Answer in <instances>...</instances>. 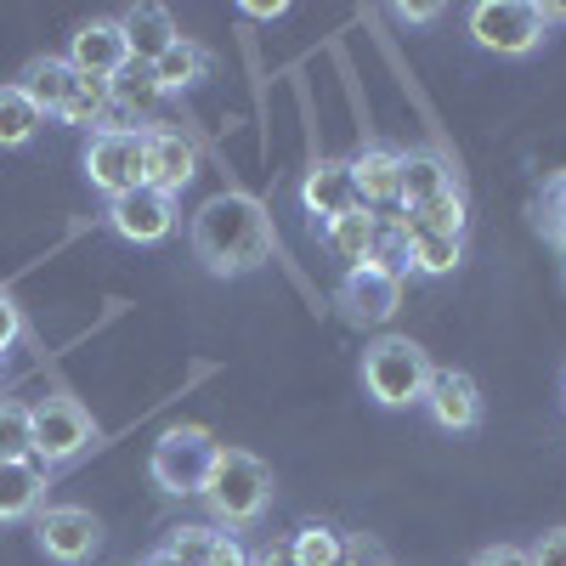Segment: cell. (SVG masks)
<instances>
[{"label": "cell", "mask_w": 566, "mask_h": 566, "mask_svg": "<svg viewBox=\"0 0 566 566\" xmlns=\"http://www.w3.org/2000/svg\"><path fill=\"white\" fill-rule=\"evenodd\" d=\"M193 255H199L216 277L255 272V266L272 255V216H266L261 199H250V193H216V199L193 216Z\"/></svg>", "instance_id": "cell-1"}, {"label": "cell", "mask_w": 566, "mask_h": 566, "mask_svg": "<svg viewBox=\"0 0 566 566\" xmlns=\"http://www.w3.org/2000/svg\"><path fill=\"white\" fill-rule=\"evenodd\" d=\"M108 108H114V97H108V80H91V74H74V91H69V103H63V114L57 119H69V125H108Z\"/></svg>", "instance_id": "cell-24"}, {"label": "cell", "mask_w": 566, "mask_h": 566, "mask_svg": "<svg viewBox=\"0 0 566 566\" xmlns=\"http://www.w3.org/2000/svg\"><path fill=\"white\" fill-rule=\"evenodd\" d=\"M193 176H199V148H193L181 130L154 125V130H148V187H159V193L176 199Z\"/></svg>", "instance_id": "cell-14"}, {"label": "cell", "mask_w": 566, "mask_h": 566, "mask_svg": "<svg viewBox=\"0 0 566 566\" xmlns=\"http://www.w3.org/2000/svg\"><path fill=\"white\" fill-rule=\"evenodd\" d=\"M533 566H566V527H555V533H544L533 549Z\"/></svg>", "instance_id": "cell-31"}, {"label": "cell", "mask_w": 566, "mask_h": 566, "mask_svg": "<svg viewBox=\"0 0 566 566\" xmlns=\"http://www.w3.org/2000/svg\"><path fill=\"white\" fill-rule=\"evenodd\" d=\"M352 176H357L363 210L402 205V193H397V154H391V148H363V154L352 159Z\"/></svg>", "instance_id": "cell-21"}, {"label": "cell", "mask_w": 566, "mask_h": 566, "mask_svg": "<svg viewBox=\"0 0 566 566\" xmlns=\"http://www.w3.org/2000/svg\"><path fill=\"white\" fill-rule=\"evenodd\" d=\"M442 7H437V0H402V7H397V18L402 23H431Z\"/></svg>", "instance_id": "cell-34"}, {"label": "cell", "mask_w": 566, "mask_h": 566, "mask_svg": "<svg viewBox=\"0 0 566 566\" xmlns=\"http://www.w3.org/2000/svg\"><path fill=\"white\" fill-rule=\"evenodd\" d=\"M301 205H306L317 221H340V216L363 210L352 159H317V165L306 170V181H301Z\"/></svg>", "instance_id": "cell-13"}, {"label": "cell", "mask_w": 566, "mask_h": 566, "mask_svg": "<svg viewBox=\"0 0 566 566\" xmlns=\"http://www.w3.org/2000/svg\"><path fill=\"white\" fill-rule=\"evenodd\" d=\"M108 227L125 244H159L176 232V199L159 187H130V193L108 199Z\"/></svg>", "instance_id": "cell-9"}, {"label": "cell", "mask_w": 566, "mask_h": 566, "mask_svg": "<svg viewBox=\"0 0 566 566\" xmlns=\"http://www.w3.org/2000/svg\"><path fill=\"white\" fill-rule=\"evenodd\" d=\"M85 176L108 199L130 193V187H148V130H91Z\"/></svg>", "instance_id": "cell-6"}, {"label": "cell", "mask_w": 566, "mask_h": 566, "mask_svg": "<svg viewBox=\"0 0 566 566\" xmlns=\"http://www.w3.org/2000/svg\"><path fill=\"white\" fill-rule=\"evenodd\" d=\"M290 7L283 0H244V18H261V23H272V18H283Z\"/></svg>", "instance_id": "cell-35"}, {"label": "cell", "mask_w": 566, "mask_h": 566, "mask_svg": "<svg viewBox=\"0 0 566 566\" xmlns=\"http://www.w3.org/2000/svg\"><path fill=\"white\" fill-rule=\"evenodd\" d=\"M459 261H464V239H442V232H431V239L408 244V266L424 272V277H448Z\"/></svg>", "instance_id": "cell-25"}, {"label": "cell", "mask_w": 566, "mask_h": 566, "mask_svg": "<svg viewBox=\"0 0 566 566\" xmlns=\"http://www.w3.org/2000/svg\"><path fill=\"white\" fill-rule=\"evenodd\" d=\"M40 125H45V114L23 97V91L0 85V148H23V142H34Z\"/></svg>", "instance_id": "cell-23"}, {"label": "cell", "mask_w": 566, "mask_h": 566, "mask_svg": "<svg viewBox=\"0 0 566 566\" xmlns=\"http://www.w3.org/2000/svg\"><path fill=\"white\" fill-rule=\"evenodd\" d=\"M7 459H34V419L29 402H0V464Z\"/></svg>", "instance_id": "cell-26"}, {"label": "cell", "mask_w": 566, "mask_h": 566, "mask_svg": "<svg viewBox=\"0 0 566 566\" xmlns=\"http://www.w3.org/2000/svg\"><path fill=\"white\" fill-rule=\"evenodd\" d=\"M374 239H380V216H368V210H352L340 221H323V250L346 261V266H363L374 255Z\"/></svg>", "instance_id": "cell-20"}, {"label": "cell", "mask_w": 566, "mask_h": 566, "mask_svg": "<svg viewBox=\"0 0 566 566\" xmlns=\"http://www.w3.org/2000/svg\"><path fill=\"white\" fill-rule=\"evenodd\" d=\"M424 408L442 431H476L482 419V391L464 368H431V386H424Z\"/></svg>", "instance_id": "cell-12"}, {"label": "cell", "mask_w": 566, "mask_h": 566, "mask_svg": "<svg viewBox=\"0 0 566 566\" xmlns=\"http://www.w3.org/2000/svg\"><path fill=\"white\" fill-rule=\"evenodd\" d=\"M397 232L413 244V239H431V232H442V239H464V199H459V187L431 205H413L397 216Z\"/></svg>", "instance_id": "cell-19"}, {"label": "cell", "mask_w": 566, "mask_h": 566, "mask_svg": "<svg viewBox=\"0 0 566 566\" xmlns=\"http://www.w3.org/2000/svg\"><path fill=\"white\" fill-rule=\"evenodd\" d=\"M397 193H402V210H413V205H431V199H442V193H453V170H448V159L442 154H397Z\"/></svg>", "instance_id": "cell-17"}, {"label": "cell", "mask_w": 566, "mask_h": 566, "mask_svg": "<svg viewBox=\"0 0 566 566\" xmlns=\"http://www.w3.org/2000/svg\"><path fill=\"white\" fill-rule=\"evenodd\" d=\"M363 386L380 408H408L424 402V386H431V357H424L413 340L386 335L363 352Z\"/></svg>", "instance_id": "cell-3"}, {"label": "cell", "mask_w": 566, "mask_h": 566, "mask_svg": "<svg viewBox=\"0 0 566 566\" xmlns=\"http://www.w3.org/2000/svg\"><path fill=\"white\" fill-rule=\"evenodd\" d=\"M154 80H159V91L170 97V91H187V85H199V80H210V52L199 40H176L170 52L154 63Z\"/></svg>", "instance_id": "cell-22"}, {"label": "cell", "mask_w": 566, "mask_h": 566, "mask_svg": "<svg viewBox=\"0 0 566 566\" xmlns=\"http://www.w3.org/2000/svg\"><path fill=\"white\" fill-rule=\"evenodd\" d=\"M119 29H125V45H130V63H148V69L181 40V29L165 7H130V12H119Z\"/></svg>", "instance_id": "cell-16"}, {"label": "cell", "mask_w": 566, "mask_h": 566, "mask_svg": "<svg viewBox=\"0 0 566 566\" xmlns=\"http://www.w3.org/2000/svg\"><path fill=\"white\" fill-rule=\"evenodd\" d=\"M340 306L352 323H391L397 306H402V277L386 272V266H346V283H340Z\"/></svg>", "instance_id": "cell-10"}, {"label": "cell", "mask_w": 566, "mask_h": 566, "mask_svg": "<svg viewBox=\"0 0 566 566\" xmlns=\"http://www.w3.org/2000/svg\"><path fill=\"white\" fill-rule=\"evenodd\" d=\"M544 227H549V239L566 250V170L544 187Z\"/></svg>", "instance_id": "cell-29"}, {"label": "cell", "mask_w": 566, "mask_h": 566, "mask_svg": "<svg viewBox=\"0 0 566 566\" xmlns=\"http://www.w3.org/2000/svg\"><path fill=\"white\" fill-rule=\"evenodd\" d=\"M130 63V45H125V29L119 18H91L74 40H69V69L74 74H91V80H114L119 69Z\"/></svg>", "instance_id": "cell-11"}, {"label": "cell", "mask_w": 566, "mask_h": 566, "mask_svg": "<svg viewBox=\"0 0 566 566\" xmlns=\"http://www.w3.org/2000/svg\"><path fill=\"white\" fill-rule=\"evenodd\" d=\"M34 538H40V549L52 555L57 566H80V560L97 555L103 522H97L85 504H45V510L34 515Z\"/></svg>", "instance_id": "cell-7"}, {"label": "cell", "mask_w": 566, "mask_h": 566, "mask_svg": "<svg viewBox=\"0 0 566 566\" xmlns=\"http://www.w3.org/2000/svg\"><path fill=\"white\" fill-rule=\"evenodd\" d=\"M255 566H301V555H295V538H272V544L255 555Z\"/></svg>", "instance_id": "cell-33"}, {"label": "cell", "mask_w": 566, "mask_h": 566, "mask_svg": "<svg viewBox=\"0 0 566 566\" xmlns=\"http://www.w3.org/2000/svg\"><path fill=\"white\" fill-rule=\"evenodd\" d=\"M470 566H533V555H527V549H515V544H493V549H482Z\"/></svg>", "instance_id": "cell-32"}, {"label": "cell", "mask_w": 566, "mask_h": 566, "mask_svg": "<svg viewBox=\"0 0 566 566\" xmlns=\"http://www.w3.org/2000/svg\"><path fill=\"white\" fill-rule=\"evenodd\" d=\"M205 504L221 527H250L272 504V470L244 448H216V464L205 476Z\"/></svg>", "instance_id": "cell-2"}, {"label": "cell", "mask_w": 566, "mask_h": 566, "mask_svg": "<svg viewBox=\"0 0 566 566\" xmlns=\"http://www.w3.org/2000/svg\"><path fill=\"white\" fill-rule=\"evenodd\" d=\"M18 340H23V312H18V301L7 290H0V352L18 346Z\"/></svg>", "instance_id": "cell-30"}, {"label": "cell", "mask_w": 566, "mask_h": 566, "mask_svg": "<svg viewBox=\"0 0 566 566\" xmlns=\"http://www.w3.org/2000/svg\"><path fill=\"white\" fill-rule=\"evenodd\" d=\"M544 34L549 23H544V7H533V0H482V7H470V40L482 52L527 57L544 45Z\"/></svg>", "instance_id": "cell-4"}, {"label": "cell", "mask_w": 566, "mask_h": 566, "mask_svg": "<svg viewBox=\"0 0 566 566\" xmlns=\"http://www.w3.org/2000/svg\"><path fill=\"white\" fill-rule=\"evenodd\" d=\"M45 459H7L0 464V522H29L45 510Z\"/></svg>", "instance_id": "cell-15"}, {"label": "cell", "mask_w": 566, "mask_h": 566, "mask_svg": "<svg viewBox=\"0 0 566 566\" xmlns=\"http://www.w3.org/2000/svg\"><path fill=\"white\" fill-rule=\"evenodd\" d=\"M295 555H301V566H346V538L335 533V527H301L295 533Z\"/></svg>", "instance_id": "cell-27"}, {"label": "cell", "mask_w": 566, "mask_h": 566, "mask_svg": "<svg viewBox=\"0 0 566 566\" xmlns=\"http://www.w3.org/2000/svg\"><path fill=\"white\" fill-rule=\"evenodd\" d=\"M18 91L40 108V114H63L69 103V91H74V69L69 57H34L23 74H18Z\"/></svg>", "instance_id": "cell-18"}, {"label": "cell", "mask_w": 566, "mask_h": 566, "mask_svg": "<svg viewBox=\"0 0 566 566\" xmlns=\"http://www.w3.org/2000/svg\"><path fill=\"white\" fill-rule=\"evenodd\" d=\"M210 464H216V437L199 431V424H176V431H165V437L154 442L148 476H154V488L187 499V493H205Z\"/></svg>", "instance_id": "cell-5"}, {"label": "cell", "mask_w": 566, "mask_h": 566, "mask_svg": "<svg viewBox=\"0 0 566 566\" xmlns=\"http://www.w3.org/2000/svg\"><path fill=\"white\" fill-rule=\"evenodd\" d=\"M29 419H34V459H45V464H63V459H74L91 442V413L74 397H63V391L40 397L29 408Z\"/></svg>", "instance_id": "cell-8"}, {"label": "cell", "mask_w": 566, "mask_h": 566, "mask_svg": "<svg viewBox=\"0 0 566 566\" xmlns=\"http://www.w3.org/2000/svg\"><path fill=\"white\" fill-rule=\"evenodd\" d=\"M142 566H176L170 555H148V560H142Z\"/></svg>", "instance_id": "cell-36"}, {"label": "cell", "mask_w": 566, "mask_h": 566, "mask_svg": "<svg viewBox=\"0 0 566 566\" xmlns=\"http://www.w3.org/2000/svg\"><path fill=\"white\" fill-rule=\"evenodd\" d=\"M216 527H176L170 538H165V549L159 555H170L176 566H210V555H216Z\"/></svg>", "instance_id": "cell-28"}]
</instances>
